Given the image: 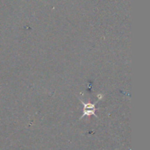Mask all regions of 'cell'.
Masks as SVG:
<instances>
[{
    "label": "cell",
    "mask_w": 150,
    "mask_h": 150,
    "mask_svg": "<svg viewBox=\"0 0 150 150\" xmlns=\"http://www.w3.org/2000/svg\"><path fill=\"white\" fill-rule=\"evenodd\" d=\"M82 104H83V115H82L81 117L80 118L81 119H83L85 116H94L95 117L98 118V116L95 113L96 111V104L98 101L95 103V104H92V103H84L83 101H82Z\"/></svg>",
    "instance_id": "6da1fadb"
}]
</instances>
